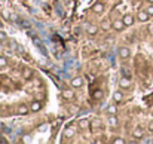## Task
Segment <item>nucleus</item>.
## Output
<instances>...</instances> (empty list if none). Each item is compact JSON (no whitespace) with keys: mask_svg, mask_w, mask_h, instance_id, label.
Listing matches in <instances>:
<instances>
[{"mask_svg":"<svg viewBox=\"0 0 153 144\" xmlns=\"http://www.w3.org/2000/svg\"><path fill=\"white\" fill-rule=\"evenodd\" d=\"M119 86H120L122 89H129V88H131V80H129V77H120V79H119Z\"/></svg>","mask_w":153,"mask_h":144,"instance_id":"obj_13","label":"nucleus"},{"mask_svg":"<svg viewBox=\"0 0 153 144\" xmlns=\"http://www.w3.org/2000/svg\"><path fill=\"white\" fill-rule=\"evenodd\" d=\"M150 18L152 17H150V14L146 9H140L138 14H137V21H140V23H147Z\"/></svg>","mask_w":153,"mask_h":144,"instance_id":"obj_3","label":"nucleus"},{"mask_svg":"<svg viewBox=\"0 0 153 144\" xmlns=\"http://www.w3.org/2000/svg\"><path fill=\"white\" fill-rule=\"evenodd\" d=\"M111 143H113V144H125L126 141H125V138L116 137V138H113V140H111Z\"/></svg>","mask_w":153,"mask_h":144,"instance_id":"obj_21","label":"nucleus"},{"mask_svg":"<svg viewBox=\"0 0 153 144\" xmlns=\"http://www.w3.org/2000/svg\"><path fill=\"white\" fill-rule=\"evenodd\" d=\"M117 55H119V58H120L122 61H126V60L131 58V49L126 48V46H120L119 51H117Z\"/></svg>","mask_w":153,"mask_h":144,"instance_id":"obj_1","label":"nucleus"},{"mask_svg":"<svg viewBox=\"0 0 153 144\" xmlns=\"http://www.w3.org/2000/svg\"><path fill=\"white\" fill-rule=\"evenodd\" d=\"M146 2H147V3H153V0H146Z\"/></svg>","mask_w":153,"mask_h":144,"instance_id":"obj_28","label":"nucleus"},{"mask_svg":"<svg viewBox=\"0 0 153 144\" xmlns=\"http://www.w3.org/2000/svg\"><path fill=\"white\" fill-rule=\"evenodd\" d=\"M147 129H149V132H150V134H153V120H150V122H149Z\"/></svg>","mask_w":153,"mask_h":144,"instance_id":"obj_25","label":"nucleus"},{"mask_svg":"<svg viewBox=\"0 0 153 144\" xmlns=\"http://www.w3.org/2000/svg\"><path fill=\"white\" fill-rule=\"evenodd\" d=\"M101 30V27L100 25H95V24H91V25H88L86 27V34L88 36H91V37H94V36H97L98 34V31Z\"/></svg>","mask_w":153,"mask_h":144,"instance_id":"obj_7","label":"nucleus"},{"mask_svg":"<svg viewBox=\"0 0 153 144\" xmlns=\"http://www.w3.org/2000/svg\"><path fill=\"white\" fill-rule=\"evenodd\" d=\"M64 137H67V138H71V137H74V129H71V128H67V129L64 131Z\"/></svg>","mask_w":153,"mask_h":144,"instance_id":"obj_20","label":"nucleus"},{"mask_svg":"<svg viewBox=\"0 0 153 144\" xmlns=\"http://www.w3.org/2000/svg\"><path fill=\"white\" fill-rule=\"evenodd\" d=\"M107 123H109V126H111V128H117V126H119V119L116 117V114H109Z\"/></svg>","mask_w":153,"mask_h":144,"instance_id":"obj_12","label":"nucleus"},{"mask_svg":"<svg viewBox=\"0 0 153 144\" xmlns=\"http://www.w3.org/2000/svg\"><path fill=\"white\" fill-rule=\"evenodd\" d=\"M135 6H137V8H140V6H141V2H140V0H137V2H135Z\"/></svg>","mask_w":153,"mask_h":144,"instance_id":"obj_27","label":"nucleus"},{"mask_svg":"<svg viewBox=\"0 0 153 144\" xmlns=\"http://www.w3.org/2000/svg\"><path fill=\"white\" fill-rule=\"evenodd\" d=\"M135 20H137V17H134L132 14H125V15L122 17V21H123V24H125L126 27H131V25H134Z\"/></svg>","mask_w":153,"mask_h":144,"instance_id":"obj_5","label":"nucleus"},{"mask_svg":"<svg viewBox=\"0 0 153 144\" xmlns=\"http://www.w3.org/2000/svg\"><path fill=\"white\" fill-rule=\"evenodd\" d=\"M92 12L94 14H97V15H101V14H104V11H106V5L103 3V2H95L94 5H92Z\"/></svg>","mask_w":153,"mask_h":144,"instance_id":"obj_2","label":"nucleus"},{"mask_svg":"<svg viewBox=\"0 0 153 144\" xmlns=\"http://www.w3.org/2000/svg\"><path fill=\"white\" fill-rule=\"evenodd\" d=\"M89 120L88 119H80L79 122H77V126H79V129H82V131H85V129H88L89 128Z\"/></svg>","mask_w":153,"mask_h":144,"instance_id":"obj_16","label":"nucleus"},{"mask_svg":"<svg viewBox=\"0 0 153 144\" xmlns=\"http://www.w3.org/2000/svg\"><path fill=\"white\" fill-rule=\"evenodd\" d=\"M63 98L73 100L74 98V88H71V89H63Z\"/></svg>","mask_w":153,"mask_h":144,"instance_id":"obj_14","label":"nucleus"},{"mask_svg":"<svg viewBox=\"0 0 153 144\" xmlns=\"http://www.w3.org/2000/svg\"><path fill=\"white\" fill-rule=\"evenodd\" d=\"M33 74H34V73H33V70H31L30 67H24V68H23V77H24L26 80H30V79L33 77Z\"/></svg>","mask_w":153,"mask_h":144,"instance_id":"obj_15","label":"nucleus"},{"mask_svg":"<svg viewBox=\"0 0 153 144\" xmlns=\"http://www.w3.org/2000/svg\"><path fill=\"white\" fill-rule=\"evenodd\" d=\"M42 107H43V104H42V101H39V100H33L31 104H30V110H31V113H37V111H40Z\"/></svg>","mask_w":153,"mask_h":144,"instance_id":"obj_9","label":"nucleus"},{"mask_svg":"<svg viewBox=\"0 0 153 144\" xmlns=\"http://www.w3.org/2000/svg\"><path fill=\"white\" fill-rule=\"evenodd\" d=\"M107 114H117V104H110L107 107Z\"/></svg>","mask_w":153,"mask_h":144,"instance_id":"obj_18","label":"nucleus"},{"mask_svg":"<svg viewBox=\"0 0 153 144\" xmlns=\"http://www.w3.org/2000/svg\"><path fill=\"white\" fill-rule=\"evenodd\" d=\"M103 97H104V92H103L101 89H97V91L94 92V98H95V100H103Z\"/></svg>","mask_w":153,"mask_h":144,"instance_id":"obj_19","label":"nucleus"},{"mask_svg":"<svg viewBox=\"0 0 153 144\" xmlns=\"http://www.w3.org/2000/svg\"><path fill=\"white\" fill-rule=\"evenodd\" d=\"M3 30H5V25H3L2 21H0V31H3Z\"/></svg>","mask_w":153,"mask_h":144,"instance_id":"obj_26","label":"nucleus"},{"mask_svg":"<svg viewBox=\"0 0 153 144\" xmlns=\"http://www.w3.org/2000/svg\"><path fill=\"white\" fill-rule=\"evenodd\" d=\"M83 79L80 77V76H76V77H73L71 80H70V86L71 88H74V89H80L82 86H83Z\"/></svg>","mask_w":153,"mask_h":144,"instance_id":"obj_6","label":"nucleus"},{"mask_svg":"<svg viewBox=\"0 0 153 144\" xmlns=\"http://www.w3.org/2000/svg\"><path fill=\"white\" fill-rule=\"evenodd\" d=\"M100 27H101L103 30H107V28L110 27V21H103V24H101Z\"/></svg>","mask_w":153,"mask_h":144,"instance_id":"obj_23","label":"nucleus"},{"mask_svg":"<svg viewBox=\"0 0 153 144\" xmlns=\"http://www.w3.org/2000/svg\"><path fill=\"white\" fill-rule=\"evenodd\" d=\"M8 65H9V61H8V58H6V57H3V55H0V70H5V68H8Z\"/></svg>","mask_w":153,"mask_h":144,"instance_id":"obj_17","label":"nucleus"},{"mask_svg":"<svg viewBox=\"0 0 153 144\" xmlns=\"http://www.w3.org/2000/svg\"><path fill=\"white\" fill-rule=\"evenodd\" d=\"M123 100H125V94H123V91H122V89L114 91V94H113V101H114L116 104H120Z\"/></svg>","mask_w":153,"mask_h":144,"instance_id":"obj_8","label":"nucleus"},{"mask_svg":"<svg viewBox=\"0 0 153 144\" xmlns=\"http://www.w3.org/2000/svg\"><path fill=\"white\" fill-rule=\"evenodd\" d=\"M146 11L150 14V17H153V3H149V6H146Z\"/></svg>","mask_w":153,"mask_h":144,"instance_id":"obj_22","label":"nucleus"},{"mask_svg":"<svg viewBox=\"0 0 153 144\" xmlns=\"http://www.w3.org/2000/svg\"><path fill=\"white\" fill-rule=\"evenodd\" d=\"M6 39H8V36H6L5 30H3V31H0V40H6Z\"/></svg>","mask_w":153,"mask_h":144,"instance_id":"obj_24","label":"nucleus"},{"mask_svg":"<svg viewBox=\"0 0 153 144\" xmlns=\"http://www.w3.org/2000/svg\"><path fill=\"white\" fill-rule=\"evenodd\" d=\"M111 27H113V30H114V31H117V33H120V31H123V30L126 28V25L123 24L122 18H117V20H114V21L111 23Z\"/></svg>","mask_w":153,"mask_h":144,"instance_id":"obj_4","label":"nucleus"},{"mask_svg":"<svg viewBox=\"0 0 153 144\" xmlns=\"http://www.w3.org/2000/svg\"><path fill=\"white\" fill-rule=\"evenodd\" d=\"M143 137H144V129H143L141 126L134 128V131H132V138H135V140H143Z\"/></svg>","mask_w":153,"mask_h":144,"instance_id":"obj_11","label":"nucleus"},{"mask_svg":"<svg viewBox=\"0 0 153 144\" xmlns=\"http://www.w3.org/2000/svg\"><path fill=\"white\" fill-rule=\"evenodd\" d=\"M30 111H31V110H30V107H28L27 104H24V103H23V104H20V105H18V108H17V113H18L20 116H27Z\"/></svg>","mask_w":153,"mask_h":144,"instance_id":"obj_10","label":"nucleus"}]
</instances>
